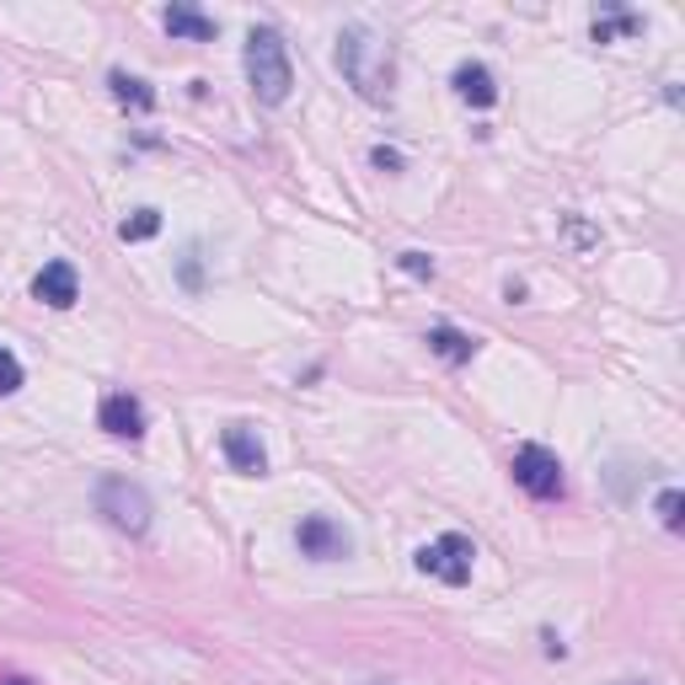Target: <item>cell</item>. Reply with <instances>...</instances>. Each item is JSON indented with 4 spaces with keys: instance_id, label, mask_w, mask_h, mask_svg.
<instances>
[{
    "instance_id": "cell-1",
    "label": "cell",
    "mask_w": 685,
    "mask_h": 685,
    "mask_svg": "<svg viewBox=\"0 0 685 685\" xmlns=\"http://www.w3.org/2000/svg\"><path fill=\"white\" fill-rule=\"evenodd\" d=\"M338 70H343V81H349L364 102H391V75H396V64H391V49L370 28L354 22V28L338 32Z\"/></svg>"
},
{
    "instance_id": "cell-2",
    "label": "cell",
    "mask_w": 685,
    "mask_h": 685,
    "mask_svg": "<svg viewBox=\"0 0 685 685\" xmlns=\"http://www.w3.org/2000/svg\"><path fill=\"white\" fill-rule=\"evenodd\" d=\"M246 81L258 91V102L284 108L290 91H295V70H290V49L273 28H252L246 32Z\"/></svg>"
},
{
    "instance_id": "cell-3",
    "label": "cell",
    "mask_w": 685,
    "mask_h": 685,
    "mask_svg": "<svg viewBox=\"0 0 685 685\" xmlns=\"http://www.w3.org/2000/svg\"><path fill=\"white\" fill-rule=\"evenodd\" d=\"M97 514H102L113 531H123V536H145L150 520H155L150 493L140 487V482H129V477H102L97 482Z\"/></svg>"
},
{
    "instance_id": "cell-4",
    "label": "cell",
    "mask_w": 685,
    "mask_h": 685,
    "mask_svg": "<svg viewBox=\"0 0 685 685\" xmlns=\"http://www.w3.org/2000/svg\"><path fill=\"white\" fill-rule=\"evenodd\" d=\"M472 563H477V546L466 536H440L429 546H417V573H429L440 584H455V590L472 578Z\"/></svg>"
},
{
    "instance_id": "cell-5",
    "label": "cell",
    "mask_w": 685,
    "mask_h": 685,
    "mask_svg": "<svg viewBox=\"0 0 685 685\" xmlns=\"http://www.w3.org/2000/svg\"><path fill=\"white\" fill-rule=\"evenodd\" d=\"M508 472H514V482H520L531 498H541V504H546V498H563V487H567V482H563V461H557L546 445H520V450H514V466H508Z\"/></svg>"
},
{
    "instance_id": "cell-6",
    "label": "cell",
    "mask_w": 685,
    "mask_h": 685,
    "mask_svg": "<svg viewBox=\"0 0 685 685\" xmlns=\"http://www.w3.org/2000/svg\"><path fill=\"white\" fill-rule=\"evenodd\" d=\"M295 546L311 557V563H338V557L354 552L349 531H343L338 520H328V514H305V520L295 525Z\"/></svg>"
},
{
    "instance_id": "cell-7",
    "label": "cell",
    "mask_w": 685,
    "mask_h": 685,
    "mask_svg": "<svg viewBox=\"0 0 685 685\" xmlns=\"http://www.w3.org/2000/svg\"><path fill=\"white\" fill-rule=\"evenodd\" d=\"M220 450H225V461L236 466L241 477H263V472H269V455H263V440H258L252 423H231V429L220 434Z\"/></svg>"
},
{
    "instance_id": "cell-8",
    "label": "cell",
    "mask_w": 685,
    "mask_h": 685,
    "mask_svg": "<svg viewBox=\"0 0 685 685\" xmlns=\"http://www.w3.org/2000/svg\"><path fill=\"white\" fill-rule=\"evenodd\" d=\"M97 423H102L113 440H140V434H145V407H140L129 391H113V396H102Z\"/></svg>"
},
{
    "instance_id": "cell-9",
    "label": "cell",
    "mask_w": 685,
    "mask_h": 685,
    "mask_svg": "<svg viewBox=\"0 0 685 685\" xmlns=\"http://www.w3.org/2000/svg\"><path fill=\"white\" fill-rule=\"evenodd\" d=\"M32 295L43 300V305H54V311H70L81 300V279H75L70 263H43V273L32 279Z\"/></svg>"
},
{
    "instance_id": "cell-10",
    "label": "cell",
    "mask_w": 685,
    "mask_h": 685,
    "mask_svg": "<svg viewBox=\"0 0 685 685\" xmlns=\"http://www.w3.org/2000/svg\"><path fill=\"white\" fill-rule=\"evenodd\" d=\"M455 91H461L472 108H493V102H498V81H493V70L477 60L455 64Z\"/></svg>"
},
{
    "instance_id": "cell-11",
    "label": "cell",
    "mask_w": 685,
    "mask_h": 685,
    "mask_svg": "<svg viewBox=\"0 0 685 685\" xmlns=\"http://www.w3.org/2000/svg\"><path fill=\"white\" fill-rule=\"evenodd\" d=\"M161 22H167V32H172V38H188V43H209V38H214V17H204V11H199V6H167V11H161Z\"/></svg>"
},
{
    "instance_id": "cell-12",
    "label": "cell",
    "mask_w": 685,
    "mask_h": 685,
    "mask_svg": "<svg viewBox=\"0 0 685 685\" xmlns=\"http://www.w3.org/2000/svg\"><path fill=\"white\" fill-rule=\"evenodd\" d=\"M429 349L445 359V364H466V359L477 354V338H466L461 328H450V322H440V328H429Z\"/></svg>"
},
{
    "instance_id": "cell-13",
    "label": "cell",
    "mask_w": 685,
    "mask_h": 685,
    "mask_svg": "<svg viewBox=\"0 0 685 685\" xmlns=\"http://www.w3.org/2000/svg\"><path fill=\"white\" fill-rule=\"evenodd\" d=\"M108 87H113V97H119L123 108H140V113H150V108H155V91H150L140 75H123V70H113V75H108Z\"/></svg>"
},
{
    "instance_id": "cell-14",
    "label": "cell",
    "mask_w": 685,
    "mask_h": 685,
    "mask_svg": "<svg viewBox=\"0 0 685 685\" xmlns=\"http://www.w3.org/2000/svg\"><path fill=\"white\" fill-rule=\"evenodd\" d=\"M155 231H161V209H134V214H129V220L119 225L123 241H150Z\"/></svg>"
},
{
    "instance_id": "cell-15",
    "label": "cell",
    "mask_w": 685,
    "mask_h": 685,
    "mask_svg": "<svg viewBox=\"0 0 685 685\" xmlns=\"http://www.w3.org/2000/svg\"><path fill=\"white\" fill-rule=\"evenodd\" d=\"M632 32H643V17H600L595 43H616V38H632Z\"/></svg>"
},
{
    "instance_id": "cell-16",
    "label": "cell",
    "mask_w": 685,
    "mask_h": 685,
    "mask_svg": "<svg viewBox=\"0 0 685 685\" xmlns=\"http://www.w3.org/2000/svg\"><path fill=\"white\" fill-rule=\"evenodd\" d=\"M681 508H685L681 487H664V493H658V520H664V531H681Z\"/></svg>"
},
{
    "instance_id": "cell-17",
    "label": "cell",
    "mask_w": 685,
    "mask_h": 685,
    "mask_svg": "<svg viewBox=\"0 0 685 685\" xmlns=\"http://www.w3.org/2000/svg\"><path fill=\"white\" fill-rule=\"evenodd\" d=\"M11 391H22V359L0 349V396H11Z\"/></svg>"
},
{
    "instance_id": "cell-18",
    "label": "cell",
    "mask_w": 685,
    "mask_h": 685,
    "mask_svg": "<svg viewBox=\"0 0 685 685\" xmlns=\"http://www.w3.org/2000/svg\"><path fill=\"white\" fill-rule=\"evenodd\" d=\"M396 269L413 273V279H434V258H429V252H402V258H396Z\"/></svg>"
},
{
    "instance_id": "cell-19",
    "label": "cell",
    "mask_w": 685,
    "mask_h": 685,
    "mask_svg": "<svg viewBox=\"0 0 685 685\" xmlns=\"http://www.w3.org/2000/svg\"><path fill=\"white\" fill-rule=\"evenodd\" d=\"M370 161H375V167H386V172H396V167H402V155H396V150H386V145L370 150Z\"/></svg>"
},
{
    "instance_id": "cell-20",
    "label": "cell",
    "mask_w": 685,
    "mask_h": 685,
    "mask_svg": "<svg viewBox=\"0 0 685 685\" xmlns=\"http://www.w3.org/2000/svg\"><path fill=\"white\" fill-rule=\"evenodd\" d=\"M182 284H188V290H199V258H193V252L182 258Z\"/></svg>"
},
{
    "instance_id": "cell-21",
    "label": "cell",
    "mask_w": 685,
    "mask_h": 685,
    "mask_svg": "<svg viewBox=\"0 0 685 685\" xmlns=\"http://www.w3.org/2000/svg\"><path fill=\"white\" fill-rule=\"evenodd\" d=\"M0 685H32V681H28V675H6Z\"/></svg>"
},
{
    "instance_id": "cell-22",
    "label": "cell",
    "mask_w": 685,
    "mask_h": 685,
    "mask_svg": "<svg viewBox=\"0 0 685 685\" xmlns=\"http://www.w3.org/2000/svg\"><path fill=\"white\" fill-rule=\"evenodd\" d=\"M616 685H654V681H616Z\"/></svg>"
}]
</instances>
